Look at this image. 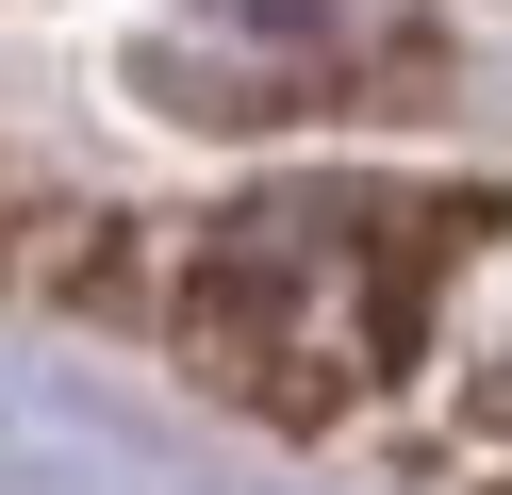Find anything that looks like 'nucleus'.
Returning <instances> with one entry per match:
<instances>
[{
  "label": "nucleus",
  "mask_w": 512,
  "mask_h": 495,
  "mask_svg": "<svg viewBox=\"0 0 512 495\" xmlns=\"http://www.w3.org/2000/svg\"><path fill=\"white\" fill-rule=\"evenodd\" d=\"M430 248H446V215H380L364 182L248 198L199 248V281H182V347H199L215 396H248V413H281V429H331L347 396H380L413 363Z\"/></svg>",
  "instance_id": "nucleus-1"
}]
</instances>
